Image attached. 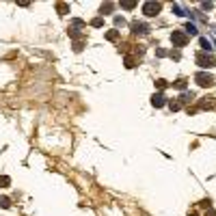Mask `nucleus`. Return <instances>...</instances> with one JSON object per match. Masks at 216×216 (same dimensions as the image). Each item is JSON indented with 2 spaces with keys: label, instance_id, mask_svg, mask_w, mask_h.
Returning a JSON list of instances; mask_svg holds the SVG:
<instances>
[{
  "label": "nucleus",
  "instance_id": "f257e3e1",
  "mask_svg": "<svg viewBox=\"0 0 216 216\" xmlns=\"http://www.w3.org/2000/svg\"><path fill=\"white\" fill-rule=\"evenodd\" d=\"M197 65H199V67H203V69L214 67V65H216V58L212 56V54H208V52H199V54H197Z\"/></svg>",
  "mask_w": 216,
  "mask_h": 216
},
{
  "label": "nucleus",
  "instance_id": "f03ea898",
  "mask_svg": "<svg viewBox=\"0 0 216 216\" xmlns=\"http://www.w3.org/2000/svg\"><path fill=\"white\" fill-rule=\"evenodd\" d=\"M160 11H162V4H160V2H145V4H143V13H145L147 17H156Z\"/></svg>",
  "mask_w": 216,
  "mask_h": 216
},
{
  "label": "nucleus",
  "instance_id": "7ed1b4c3",
  "mask_svg": "<svg viewBox=\"0 0 216 216\" xmlns=\"http://www.w3.org/2000/svg\"><path fill=\"white\" fill-rule=\"evenodd\" d=\"M171 41H173V45H177V48H184V45L188 43V35L182 33V30H173L171 33Z\"/></svg>",
  "mask_w": 216,
  "mask_h": 216
},
{
  "label": "nucleus",
  "instance_id": "20e7f679",
  "mask_svg": "<svg viewBox=\"0 0 216 216\" xmlns=\"http://www.w3.org/2000/svg\"><path fill=\"white\" fill-rule=\"evenodd\" d=\"M195 80L201 86H212L214 85V76H212V74H205V71H199V74L195 76Z\"/></svg>",
  "mask_w": 216,
  "mask_h": 216
},
{
  "label": "nucleus",
  "instance_id": "39448f33",
  "mask_svg": "<svg viewBox=\"0 0 216 216\" xmlns=\"http://www.w3.org/2000/svg\"><path fill=\"white\" fill-rule=\"evenodd\" d=\"M132 28H134V33H136V35H147V33H149V26H147V24H143V22H134V24H132Z\"/></svg>",
  "mask_w": 216,
  "mask_h": 216
},
{
  "label": "nucleus",
  "instance_id": "423d86ee",
  "mask_svg": "<svg viewBox=\"0 0 216 216\" xmlns=\"http://www.w3.org/2000/svg\"><path fill=\"white\" fill-rule=\"evenodd\" d=\"M151 104H154L156 108H160V106H164V104H167V97H164L162 93H156V95L151 97Z\"/></svg>",
  "mask_w": 216,
  "mask_h": 216
},
{
  "label": "nucleus",
  "instance_id": "0eeeda50",
  "mask_svg": "<svg viewBox=\"0 0 216 216\" xmlns=\"http://www.w3.org/2000/svg\"><path fill=\"white\" fill-rule=\"evenodd\" d=\"M199 43H201V48H203V52H208V54L212 52V43L208 41L205 37H201V39H199Z\"/></svg>",
  "mask_w": 216,
  "mask_h": 216
},
{
  "label": "nucleus",
  "instance_id": "6e6552de",
  "mask_svg": "<svg viewBox=\"0 0 216 216\" xmlns=\"http://www.w3.org/2000/svg\"><path fill=\"white\" fill-rule=\"evenodd\" d=\"M184 30H186V35H197V33H199V30H197V26H195V24H192V22H188V24H186V28H184Z\"/></svg>",
  "mask_w": 216,
  "mask_h": 216
},
{
  "label": "nucleus",
  "instance_id": "1a4fd4ad",
  "mask_svg": "<svg viewBox=\"0 0 216 216\" xmlns=\"http://www.w3.org/2000/svg\"><path fill=\"white\" fill-rule=\"evenodd\" d=\"M106 39H108V41H117V39H119V33H117V30H108V33H106Z\"/></svg>",
  "mask_w": 216,
  "mask_h": 216
},
{
  "label": "nucleus",
  "instance_id": "9d476101",
  "mask_svg": "<svg viewBox=\"0 0 216 216\" xmlns=\"http://www.w3.org/2000/svg\"><path fill=\"white\" fill-rule=\"evenodd\" d=\"M113 9H115V4H113V2H106V4H102V13H110Z\"/></svg>",
  "mask_w": 216,
  "mask_h": 216
},
{
  "label": "nucleus",
  "instance_id": "9b49d317",
  "mask_svg": "<svg viewBox=\"0 0 216 216\" xmlns=\"http://www.w3.org/2000/svg\"><path fill=\"white\" fill-rule=\"evenodd\" d=\"M173 11H175V15H186V11H184L179 4H173Z\"/></svg>",
  "mask_w": 216,
  "mask_h": 216
},
{
  "label": "nucleus",
  "instance_id": "f8f14e48",
  "mask_svg": "<svg viewBox=\"0 0 216 216\" xmlns=\"http://www.w3.org/2000/svg\"><path fill=\"white\" fill-rule=\"evenodd\" d=\"M91 26H95V28H99V26H104V20H102V17H95V20L91 22Z\"/></svg>",
  "mask_w": 216,
  "mask_h": 216
},
{
  "label": "nucleus",
  "instance_id": "ddd939ff",
  "mask_svg": "<svg viewBox=\"0 0 216 216\" xmlns=\"http://www.w3.org/2000/svg\"><path fill=\"white\" fill-rule=\"evenodd\" d=\"M9 184H11V179H9V177H4V175H2V177H0V186H2V188H7V186H9Z\"/></svg>",
  "mask_w": 216,
  "mask_h": 216
},
{
  "label": "nucleus",
  "instance_id": "4468645a",
  "mask_svg": "<svg viewBox=\"0 0 216 216\" xmlns=\"http://www.w3.org/2000/svg\"><path fill=\"white\" fill-rule=\"evenodd\" d=\"M192 97H195V95H192V93H182V99H184V102H190V99H192Z\"/></svg>",
  "mask_w": 216,
  "mask_h": 216
},
{
  "label": "nucleus",
  "instance_id": "2eb2a0df",
  "mask_svg": "<svg viewBox=\"0 0 216 216\" xmlns=\"http://www.w3.org/2000/svg\"><path fill=\"white\" fill-rule=\"evenodd\" d=\"M0 205H2V208H9V205H11V201H9L7 197H2V199H0Z\"/></svg>",
  "mask_w": 216,
  "mask_h": 216
},
{
  "label": "nucleus",
  "instance_id": "dca6fc26",
  "mask_svg": "<svg viewBox=\"0 0 216 216\" xmlns=\"http://www.w3.org/2000/svg\"><path fill=\"white\" fill-rule=\"evenodd\" d=\"M121 7H123V9H134L136 2H121Z\"/></svg>",
  "mask_w": 216,
  "mask_h": 216
},
{
  "label": "nucleus",
  "instance_id": "f3484780",
  "mask_svg": "<svg viewBox=\"0 0 216 216\" xmlns=\"http://www.w3.org/2000/svg\"><path fill=\"white\" fill-rule=\"evenodd\" d=\"M175 86H177V89H186V80H177Z\"/></svg>",
  "mask_w": 216,
  "mask_h": 216
},
{
  "label": "nucleus",
  "instance_id": "a211bd4d",
  "mask_svg": "<svg viewBox=\"0 0 216 216\" xmlns=\"http://www.w3.org/2000/svg\"><path fill=\"white\" fill-rule=\"evenodd\" d=\"M126 67H134V58H130V56L126 58Z\"/></svg>",
  "mask_w": 216,
  "mask_h": 216
},
{
  "label": "nucleus",
  "instance_id": "6ab92c4d",
  "mask_svg": "<svg viewBox=\"0 0 216 216\" xmlns=\"http://www.w3.org/2000/svg\"><path fill=\"white\" fill-rule=\"evenodd\" d=\"M156 86H158V89H164V86H167V80H158Z\"/></svg>",
  "mask_w": 216,
  "mask_h": 216
},
{
  "label": "nucleus",
  "instance_id": "aec40b11",
  "mask_svg": "<svg viewBox=\"0 0 216 216\" xmlns=\"http://www.w3.org/2000/svg\"><path fill=\"white\" fill-rule=\"evenodd\" d=\"M115 24H117V26H123L126 22H123V17H115Z\"/></svg>",
  "mask_w": 216,
  "mask_h": 216
},
{
  "label": "nucleus",
  "instance_id": "412c9836",
  "mask_svg": "<svg viewBox=\"0 0 216 216\" xmlns=\"http://www.w3.org/2000/svg\"><path fill=\"white\" fill-rule=\"evenodd\" d=\"M169 106H171V110H179V104H177V102H171Z\"/></svg>",
  "mask_w": 216,
  "mask_h": 216
},
{
  "label": "nucleus",
  "instance_id": "4be33fe9",
  "mask_svg": "<svg viewBox=\"0 0 216 216\" xmlns=\"http://www.w3.org/2000/svg\"><path fill=\"white\" fill-rule=\"evenodd\" d=\"M205 216H216V212H212V210H210V212H208Z\"/></svg>",
  "mask_w": 216,
  "mask_h": 216
},
{
  "label": "nucleus",
  "instance_id": "5701e85b",
  "mask_svg": "<svg viewBox=\"0 0 216 216\" xmlns=\"http://www.w3.org/2000/svg\"><path fill=\"white\" fill-rule=\"evenodd\" d=\"M192 216H195V214H192Z\"/></svg>",
  "mask_w": 216,
  "mask_h": 216
},
{
  "label": "nucleus",
  "instance_id": "b1692460",
  "mask_svg": "<svg viewBox=\"0 0 216 216\" xmlns=\"http://www.w3.org/2000/svg\"><path fill=\"white\" fill-rule=\"evenodd\" d=\"M214 43H216V41H214Z\"/></svg>",
  "mask_w": 216,
  "mask_h": 216
}]
</instances>
